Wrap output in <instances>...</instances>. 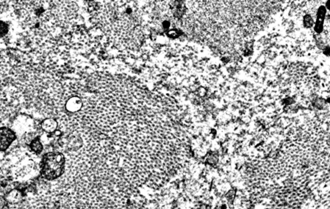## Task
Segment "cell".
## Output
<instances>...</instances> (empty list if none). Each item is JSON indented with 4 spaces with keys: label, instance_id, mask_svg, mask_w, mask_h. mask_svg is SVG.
Listing matches in <instances>:
<instances>
[{
    "label": "cell",
    "instance_id": "cell-1",
    "mask_svg": "<svg viewBox=\"0 0 330 209\" xmlns=\"http://www.w3.org/2000/svg\"><path fill=\"white\" fill-rule=\"evenodd\" d=\"M39 165L41 178L49 182L54 181L65 172L66 156L60 151H49L43 155Z\"/></svg>",
    "mask_w": 330,
    "mask_h": 209
},
{
    "label": "cell",
    "instance_id": "cell-2",
    "mask_svg": "<svg viewBox=\"0 0 330 209\" xmlns=\"http://www.w3.org/2000/svg\"><path fill=\"white\" fill-rule=\"evenodd\" d=\"M16 133L14 130L7 126H1V150L5 151L10 148V145L16 140Z\"/></svg>",
    "mask_w": 330,
    "mask_h": 209
},
{
    "label": "cell",
    "instance_id": "cell-3",
    "mask_svg": "<svg viewBox=\"0 0 330 209\" xmlns=\"http://www.w3.org/2000/svg\"><path fill=\"white\" fill-rule=\"evenodd\" d=\"M327 9L325 6L322 5L318 7L317 12V18L315 22L314 29L315 32L320 34L324 30V22L325 20Z\"/></svg>",
    "mask_w": 330,
    "mask_h": 209
},
{
    "label": "cell",
    "instance_id": "cell-4",
    "mask_svg": "<svg viewBox=\"0 0 330 209\" xmlns=\"http://www.w3.org/2000/svg\"><path fill=\"white\" fill-rule=\"evenodd\" d=\"M41 129L47 134H53L59 128V122L56 118L47 117L41 121Z\"/></svg>",
    "mask_w": 330,
    "mask_h": 209
},
{
    "label": "cell",
    "instance_id": "cell-5",
    "mask_svg": "<svg viewBox=\"0 0 330 209\" xmlns=\"http://www.w3.org/2000/svg\"><path fill=\"white\" fill-rule=\"evenodd\" d=\"M29 147L31 151L38 156L43 152L44 149L43 143L42 142L39 136H36L33 138L29 143Z\"/></svg>",
    "mask_w": 330,
    "mask_h": 209
},
{
    "label": "cell",
    "instance_id": "cell-6",
    "mask_svg": "<svg viewBox=\"0 0 330 209\" xmlns=\"http://www.w3.org/2000/svg\"><path fill=\"white\" fill-rule=\"evenodd\" d=\"M303 25L306 29H311V27H314L315 21L311 15L306 14L304 16L303 18Z\"/></svg>",
    "mask_w": 330,
    "mask_h": 209
},
{
    "label": "cell",
    "instance_id": "cell-7",
    "mask_svg": "<svg viewBox=\"0 0 330 209\" xmlns=\"http://www.w3.org/2000/svg\"><path fill=\"white\" fill-rule=\"evenodd\" d=\"M323 53L324 54H325L327 56H329L330 55V47L329 46H326L323 49Z\"/></svg>",
    "mask_w": 330,
    "mask_h": 209
},
{
    "label": "cell",
    "instance_id": "cell-8",
    "mask_svg": "<svg viewBox=\"0 0 330 209\" xmlns=\"http://www.w3.org/2000/svg\"><path fill=\"white\" fill-rule=\"evenodd\" d=\"M325 7L326 8L327 10H328L330 11V0H327L325 4Z\"/></svg>",
    "mask_w": 330,
    "mask_h": 209
}]
</instances>
